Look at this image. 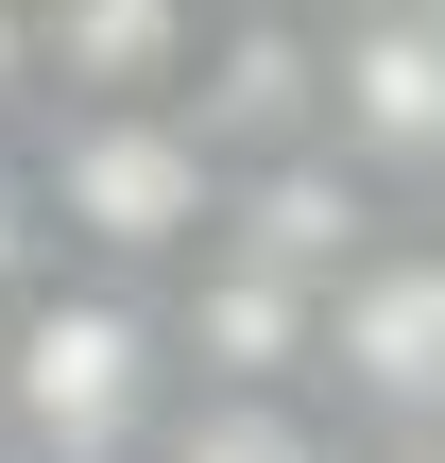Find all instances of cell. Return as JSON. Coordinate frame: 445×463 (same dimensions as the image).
Returning <instances> with one entry per match:
<instances>
[{"label": "cell", "mask_w": 445, "mask_h": 463, "mask_svg": "<svg viewBox=\"0 0 445 463\" xmlns=\"http://www.w3.org/2000/svg\"><path fill=\"white\" fill-rule=\"evenodd\" d=\"M34 206H51V258H86V275H189L206 241H223V189H240V155L154 86V103H34Z\"/></svg>", "instance_id": "cell-1"}, {"label": "cell", "mask_w": 445, "mask_h": 463, "mask_svg": "<svg viewBox=\"0 0 445 463\" xmlns=\"http://www.w3.org/2000/svg\"><path fill=\"white\" fill-rule=\"evenodd\" d=\"M154 412H172V309L51 258L0 309V463H137Z\"/></svg>", "instance_id": "cell-2"}, {"label": "cell", "mask_w": 445, "mask_h": 463, "mask_svg": "<svg viewBox=\"0 0 445 463\" xmlns=\"http://www.w3.org/2000/svg\"><path fill=\"white\" fill-rule=\"evenodd\" d=\"M309 378H343L360 412L429 430V412H445V241H360V258L326 275Z\"/></svg>", "instance_id": "cell-3"}, {"label": "cell", "mask_w": 445, "mask_h": 463, "mask_svg": "<svg viewBox=\"0 0 445 463\" xmlns=\"http://www.w3.org/2000/svg\"><path fill=\"white\" fill-rule=\"evenodd\" d=\"M326 155L445 172V0H343L326 17Z\"/></svg>", "instance_id": "cell-4"}, {"label": "cell", "mask_w": 445, "mask_h": 463, "mask_svg": "<svg viewBox=\"0 0 445 463\" xmlns=\"http://www.w3.org/2000/svg\"><path fill=\"white\" fill-rule=\"evenodd\" d=\"M309 326H326L309 275L206 241V275L172 292V378H189V395H292V378H309Z\"/></svg>", "instance_id": "cell-5"}, {"label": "cell", "mask_w": 445, "mask_h": 463, "mask_svg": "<svg viewBox=\"0 0 445 463\" xmlns=\"http://www.w3.org/2000/svg\"><path fill=\"white\" fill-rule=\"evenodd\" d=\"M206 0H34V103H154L189 86Z\"/></svg>", "instance_id": "cell-6"}, {"label": "cell", "mask_w": 445, "mask_h": 463, "mask_svg": "<svg viewBox=\"0 0 445 463\" xmlns=\"http://www.w3.org/2000/svg\"><path fill=\"white\" fill-rule=\"evenodd\" d=\"M137 463H326V447H309V412H292V395H172Z\"/></svg>", "instance_id": "cell-7"}, {"label": "cell", "mask_w": 445, "mask_h": 463, "mask_svg": "<svg viewBox=\"0 0 445 463\" xmlns=\"http://www.w3.org/2000/svg\"><path fill=\"white\" fill-rule=\"evenodd\" d=\"M34 275H51V206H34V155L0 137V309H17Z\"/></svg>", "instance_id": "cell-8"}, {"label": "cell", "mask_w": 445, "mask_h": 463, "mask_svg": "<svg viewBox=\"0 0 445 463\" xmlns=\"http://www.w3.org/2000/svg\"><path fill=\"white\" fill-rule=\"evenodd\" d=\"M34 120V0H0V137Z\"/></svg>", "instance_id": "cell-9"}, {"label": "cell", "mask_w": 445, "mask_h": 463, "mask_svg": "<svg viewBox=\"0 0 445 463\" xmlns=\"http://www.w3.org/2000/svg\"><path fill=\"white\" fill-rule=\"evenodd\" d=\"M223 17H326V0H223Z\"/></svg>", "instance_id": "cell-10"}, {"label": "cell", "mask_w": 445, "mask_h": 463, "mask_svg": "<svg viewBox=\"0 0 445 463\" xmlns=\"http://www.w3.org/2000/svg\"><path fill=\"white\" fill-rule=\"evenodd\" d=\"M412 463H445V447H412Z\"/></svg>", "instance_id": "cell-11"}]
</instances>
